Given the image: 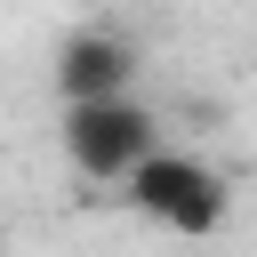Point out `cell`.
Returning <instances> with one entry per match:
<instances>
[{
	"label": "cell",
	"mask_w": 257,
	"mask_h": 257,
	"mask_svg": "<svg viewBox=\"0 0 257 257\" xmlns=\"http://www.w3.org/2000/svg\"><path fill=\"white\" fill-rule=\"evenodd\" d=\"M120 185H128V209H145V217H161V225H177L193 241L217 233L225 209H233V185L209 161H193V153H145Z\"/></svg>",
	"instance_id": "1"
},
{
	"label": "cell",
	"mask_w": 257,
	"mask_h": 257,
	"mask_svg": "<svg viewBox=\"0 0 257 257\" xmlns=\"http://www.w3.org/2000/svg\"><path fill=\"white\" fill-rule=\"evenodd\" d=\"M145 153H161V120L153 104L137 96H112V104H64V161L96 185H120Z\"/></svg>",
	"instance_id": "2"
},
{
	"label": "cell",
	"mask_w": 257,
	"mask_h": 257,
	"mask_svg": "<svg viewBox=\"0 0 257 257\" xmlns=\"http://www.w3.org/2000/svg\"><path fill=\"white\" fill-rule=\"evenodd\" d=\"M56 96L64 104H112V96H137V40L112 32V24H88L56 48Z\"/></svg>",
	"instance_id": "3"
}]
</instances>
